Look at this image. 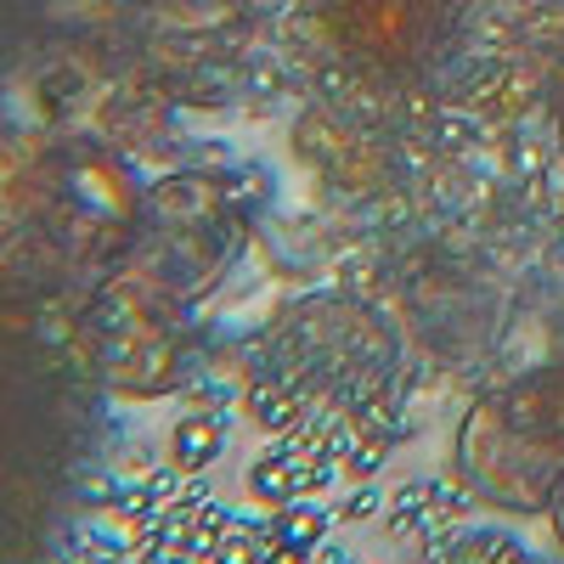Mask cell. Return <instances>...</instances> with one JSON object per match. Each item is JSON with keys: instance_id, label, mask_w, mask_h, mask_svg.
<instances>
[{"instance_id": "9", "label": "cell", "mask_w": 564, "mask_h": 564, "mask_svg": "<svg viewBox=\"0 0 564 564\" xmlns=\"http://www.w3.org/2000/svg\"><path fill=\"white\" fill-rule=\"evenodd\" d=\"M260 564H311V553H305V547H282V542H276V547H265V553H260Z\"/></svg>"}, {"instance_id": "4", "label": "cell", "mask_w": 564, "mask_h": 564, "mask_svg": "<svg viewBox=\"0 0 564 564\" xmlns=\"http://www.w3.org/2000/svg\"><path fill=\"white\" fill-rule=\"evenodd\" d=\"M249 417L260 423V430H271V435H289L294 423H300L294 401L282 395L276 384H254V390H249Z\"/></svg>"}, {"instance_id": "1", "label": "cell", "mask_w": 564, "mask_h": 564, "mask_svg": "<svg viewBox=\"0 0 564 564\" xmlns=\"http://www.w3.org/2000/svg\"><path fill=\"white\" fill-rule=\"evenodd\" d=\"M334 525H339V513L327 508L322 497H294V502L271 508V547L282 542V547H305V553H316Z\"/></svg>"}, {"instance_id": "6", "label": "cell", "mask_w": 564, "mask_h": 564, "mask_svg": "<svg viewBox=\"0 0 564 564\" xmlns=\"http://www.w3.org/2000/svg\"><path fill=\"white\" fill-rule=\"evenodd\" d=\"M339 480H345V463L327 457V452H316V457L300 463V497H327Z\"/></svg>"}, {"instance_id": "7", "label": "cell", "mask_w": 564, "mask_h": 564, "mask_svg": "<svg viewBox=\"0 0 564 564\" xmlns=\"http://www.w3.org/2000/svg\"><path fill=\"white\" fill-rule=\"evenodd\" d=\"M260 553H265V547H260V542H254V536H249L243 525H231V531H226V536L215 542L209 564H260Z\"/></svg>"}, {"instance_id": "5", "label": "cell", "mask_w": 564, "mask_h": 564, "mask_svg": "<svg viewBox=\"0 0 564 564\" xmlns=\"http://www.w3.org/2000/svg\"><path fill=\"white\" fill-rule=\"evenodd\" d=\"M334 513H339V525H367V520H379V513H390V497L372 486V480H361Z\"/></svg>"}, {"instance_id": "3", "label": "cell", "mask_w": 564, "mask_h": 564, "mask_svg": "<svg viewBox=\"0 0 564 564\" xmlns=\"http://www.w3.org/2000/svg\"><path fill=\"white\" fill-rule=\"evenodd\" d=\"M249 497L260 502V508H282V502H294L300 497V463H282V457H260L254 468H249Z\"/></svg>"}, {"instance_id": "10", "label": "cell", "mask_w": 564, "mask_h": 564, "mask_svg": "<svg viewBox=\"0 0 564 564\" xmlns=\"http://www.w3.org/2000/svg\"><path fill=\"white\" fill-rule=\"evenodd\" d=\"M311 564H356V558H350V553H345L339 542H322V547L311 553Z\"/></svg>"}, {"instance_id": "2", "label": "cell", "mask_w": 564, "mask_h": 564, "mask_svg": "<svg viewBox=\"0 0 564 564\" xmlns=\"http://www.w3.org/2000/svg\"><path fill=\"white\" fill-rule=\"evenodd\" d=\"M170 452H175V468H186V475H204V468L226 452V412H220V406H215V412H193V417L175 430Z\"/></svg>"}, {"instance_id": "8", "label": "cell", "mask_w": 564, "mask_h": 564, "mask_svg": "<svg viewBox=\"0 0 564 564\" xmlns=\"http://www.w3.org/2000/svg\"><path fill=\"white\" fill-rule=\"evenodd\" d=\"M384 452L390 441H356V452L345 457V480H372L384 468Z\"/></svg>"}]
</instances>
